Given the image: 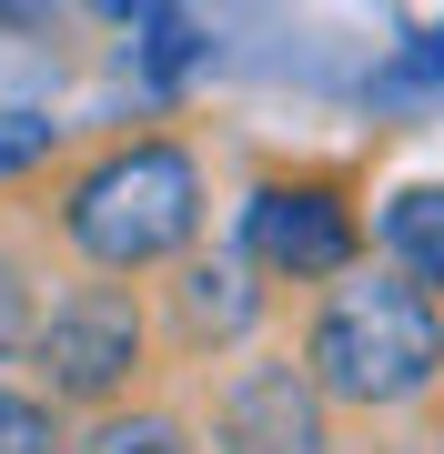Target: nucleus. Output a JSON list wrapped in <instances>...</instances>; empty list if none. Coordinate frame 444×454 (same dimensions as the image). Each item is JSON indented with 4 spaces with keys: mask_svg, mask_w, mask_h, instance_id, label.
I'll return each instance as SVG.
<instances>
[{
    "mask_svg": "<svg viewBox=\"0 0 444 454\" xmlns=\"http://www.w3.org/2000/svg\"><path fill=\"white\" fill-rule=\"evenodd\" d=\"M374 262L404 273L425 303H444V172H414L374 202Z\"/></svg>",
    "mask_w": 444,
    "mask_h": 454,
    "instance_id": "7",
    "label": "nucleus"
},
{
    "mask_svg": "<svg viewBox=\"0 0 444 454\" xmlns=\"http://www.w3.org/2000/svg\"><path fill=\"white\" fill-rule=\"evenodd\" d=\"M61 404H41L31 384H11L0 373V454H71V434H61Z\"/></svg>",
    "mask_w": 444,
    "mask_h": 454,
    "instance_id": "12",
    "label": "nucleus"
},
{
    "mask_svg": "<svg viewBox=\"0 0 444 454\" xmlns=\"http://www.w3.org/2000/svg\"><path fill=\"white\" fill-rule=\"evenodd\" d=\"M434 454H444V444H434Z\"/></svg>",
    "mask_w": 444,
    "mask_h": 454,
    "instance_id": "14",
    "label": "nucleus"
},
{
    "mask_svg": "<svg viewBox=\"0 0 444 454\" xmlns=\"http://www.w3.org/2000/svg\"><path fill=\"white\" fill-rule=\"evenodd\" d=\"M41 212L91 283H142V273H182L202 253L213 172H202V152L182 131H112L82 162H61Z\"/></svg>",
    "mask_w": 444,
    "mask_h": 454,
    "instance_id": "1",
    "label": "nucleus"
},
{
    "mask_svg": "<svg viewBox=\"0 0 444 454\" xmlns=\"http://www.w3.org/2000/svg\"><path fill=\"white\" fill-rule=\"evenodd\" d=\"M61 152H71L61 112H41V101H0V192H11V182H31V172H51Z\"/></svg>",
    "mask_w": 444,
    "mask_h": 454,
    "instance_id": "10",
    "label": "nucleus"
},
{
    "mask_svg": "<svg viewBox=\"0 0 444 454\" xmlns=\"http://www.w3.org/2000/svg\"><path fill=\"white\" fill-rule=\"evenodd\" d=\"M31 394L41 404H61V414H121V404H142V384L162 373V313H152V293L142 283H61L51 293V313H41V333H31Z\"/></svg>",
    "mask_w": 444,
    "mask_h": 454,
    "instance_id": "3",
    "label": "nucleus"
},
{
    "mask_svg": "<svg viewBox=\"0 0 444 454\" xmlns=\"http://www.w3.org/2000/svg\"><path fill=\"white\" fill-rule=\"evenodd\" d=\"M41 313H51V293H41V262L0 232V364H20L31 354V333H41Z\"/></svg>",
    "mask_w": 444,
    "mask_h": 454,
    "instance_id": "11",
    "label": "nucleus"
},
{
    "mask_svg": "<svg viewBox=\"0 0 444 454\" xmlns=\"http://www.w3.org/2000/svg\"><path fill=\"white\" fill-rule=\"evenodd\" d=\"M71 454H202L192 444V414H172V404H121V414H101V424H82V444Z\"/></svg>",
    "mask_w": 444,
    "mask_h": 454,
    "instance_id": "9",
    "label": "nucleus"
},
{
    "mask_svg": "<svg viewBox=\"0 0 444 454\" xmlns=\"http://www.w3.org/2000/svg\"><path fill=\"white\" fill-rule=\"evenodd\" d=\"M213 454H333V404L293 354H243L213 384Z\"/></svg>",
    "mask_w": 444,
    "mask_h": 454,
    "instance_id": "6",
    "label": "nucleus"
},
{
    "mask_svg": "<svg viewBox=\"0 0 444 454\" xmlns=\"http://www.w3.org/2000/svg\"><path fill=\"white\" fill-rule=\"evenodd\" d=\"M232 243L253 253L263 283L333 293L344 273H363L374 223H363V202H354V172H333V162H273V172L243 182V202H232Z\"/></svg>",
    "mask_w": 444,
    "mask_h": 454,
    "instance_id": "4",
    "label": "nucleus"
},
{
    "mask_svg": "<svg viewBox=\"0 0 444 454\" xmlns=\"http://www.w3.org/2000/svg\"><path fill=\"white\" fill-rule=\"evenodd\" d=\"M112 31H132L121 41V61L142 71V91H182L192 71H213V20L202 11H112Z\"/></svg>",
    "mask_w": 444,
    "mask_h": 454,
    "instance_id": "8",
    "label": "nucleus"
},
{
    "mask_svg": "<svg viewBox=\"0 0 444 454\" xmlns=\"http://www.w3.org/2000/svg\"><path fill=\"white\" fill-rule=\"evenodd\" d=\"M162 354L172 364H202V373H232V354H243L253 333H263V313H273V283L253 273V253L243 243H213V253H192L182 273L162 283Z\"/></svg>",
    "mask_w": 444,
    "mask_h": 454,
    "instance_id": "5",
    "label": "nucleus"
},
{
    "mask_svg": "<svg viewBox=\"0 0 444 454\" xmlns=\"http://www.w3.org/2000/svg\"><path fill=\"white\" fill-rule=\"evenodd\" d=\"M374 82H384V91H444V20H414V31L384 51Z\"/></svg>",
    "mask_w": 444,
    "mask_h": 454,
    "instance_id": "13",
    "label": "nucleus"
},
{
    "mask_svg": "<svg viewBox=\"0 0 444 454\" xmlns=\"http://www.w3.org/2000/svg\"><path fill=\"white\" fill-rule=\"evenodd\" d=\"M293 364L323 384L333 414H414L444 394V303H425L384 262H363L333 293H313Z\"/></svg>",
    "mask_w": 444,
    "mask_h": 454,
    "instance_id": "2",
    "label": "nucleus"
}]
</instances>
